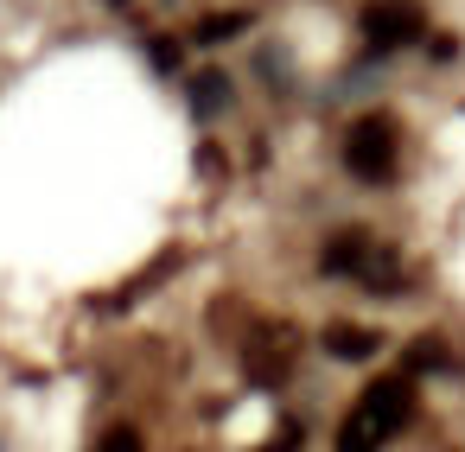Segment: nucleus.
<instances>
[{"instance_id":"obj_1","label":"nucleus","mask_w":465,"mask_h":452,"mask_svg":"<svg viewBox=\"0 0 465 452\" xmlns=\"http://www.w3.org/2000/svg\"><path fill=\"white\" fill-rule=\"evenodd\" d=\"M408 414H414V388H408V376H382V382H370V388L357 395L351 420L338 427V452H376L382 439H395V433L408 427Z\"/></svg>"},{"instance_id":"obj_2","label":"nucleus","mask_w":465,"mask_h":452,"mask_svg":"<svg viewBox=\"0 0 465 452\" xmlns=\"http://www.w3.org/2000/svg\"><path fill=\"white\" fill-rule=\"evenodd\" d=\"M344 166L357 179H389L395 172V122L389 115H363L344 141Z\"/></svg>"},{"instance_id":"obj_3","label":"nucleus","mask_w":465,"mask_h":452,"mask_svg":"<svg viewBox=\"0 0 465 452\" xmlns=\"http://www.w3.org/2000/svg\"><path fill=\"white\" fill-rule=\"evenodd\" d=\"M420 33H427V20H420L414 0H370L363 7V39L376 52H408Z\"/></svg>"},{"instance_id":"obj_4","label":"nucleus","mask_w":465,"mask_h":452,"mask_svg":"<svg viewBox=\"0 0 465 452\" xmlns=\"http://www.w3.org/2000/svg\"><path fill=\"white\" fill-rule=\"evenodd\" d=\"M325 350H331V357H344V363H363V357H376V350H382V338H376V331H363V325H325Z\"/></svg>"},{"instance_id":"obj_5","label":"nucleus","mask_w":465,"mask_h":452,"mask_svg":"<svg viewBox=\"0 0 465 452\" xmlns=\"http://www.w3.org/2000/svg\"><path fill=\"white\" fill-rule=\"evenodd\" d=\"M236 33H249V14H211V20H198V45H223Z\"/></svg>"},{"instance_id":"obj_6","label":"nucleus","mask_w":465,"mask_h":452,"mask_svg":"<svg viewBox=\"0 0 465 452\" xmlns=\"http://www.w3.org/2000/svg\"><path fill=\"white\" fill-rule=\"evenodd\" d=\"M192 103H198V115H211V109H223V103H230V84H223L217 71H204V77L192 84Z\"/></svg>"},{"instance_id":"obj_7","label":"nucleus","mask_w":465,"mask_h":452,"mask_svg":"<svg viewBox=\"0 0 465 452\" xmlns=\"http://www.w3.org/2000/svg\"><path fill=\"white\" fill-rule=\"evenodd\" d=\"M103 452H147V446H141L134 427H109V433H103Z\"/></svg>"},{"instance_id":"obj_8","label":"nucleus","mask_w":465,"mask_h":452,"mask_svg":"<svg viewBox=\"0 0 465 452\" xmlns=\"http://www.w3.org/2000/svg\"><path fill=\"white\" fill-rule=\"evenodd\" d=\"M408 363H414V369L440 363V344H433V338H414V344H408Z\"/></svg>"},{"instance_id":"obj_9","label":"nucleus","mask_w":465,"mask_h":452,"mask_svg":"<svg viewBox=\"0 0 465 452\" xmlns=\"http://www.w3.org/2000/svg\"><path fill=\"white\" fill-rule=\"evenodd\" d=\"M153 64H160V71H173V64H179V52H173L166 39H153Z\"/></svg>"}]
</instances>
